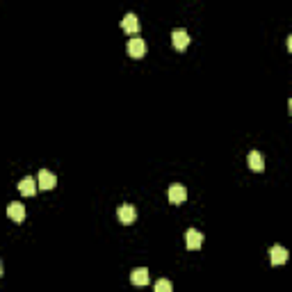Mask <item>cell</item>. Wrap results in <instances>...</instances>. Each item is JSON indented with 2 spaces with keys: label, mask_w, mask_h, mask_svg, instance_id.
<instances>
[{
  "label": "cell",
  "mask_w": 292,
  "mask_h": 292,
  "mask_svg": "<svg viewBox=\"0 0 292 292\" xmlns=\"http://www.w3.org/2000/svg\"><path fill=\"white\" fill-rule=\"evenodd\" d=\"M128 55L133 60H142L146 55V41L142 37H133L128 41Z\"/></svg>",
  "instance_id": "cell-1"
},
{
  "label": "cell",
  "mask_w": 292,
  "mask_h": 292,
  "mask_svg": "<svg viewBox=\"0 0 292 292\" xmlns=\"http://www.w3.org/2000/svg\"><path fill=\"white\" fill-rule=\"evenodd\" d=\"M185 201H187V190L183 185H178V183H173L169 187V203L171 206H183Z\"/></svg>",
  "instance_id": "cell-2"
},
{
  "label": "cell",
  "mask_w": 292,
  "mask_h": 292,
  "mask_svg": "<svg viewBox=\"0 0 292 292\" xmlns=\"http://www.w3.org/2000/svg\"><path fill=\"white\" fill-rule=\"evenodd\" d=\"M57 185V178H55L53 171H48V169H41L37 176V187L39 190H53Z\"/></svg>",
  "instance_id": "cell-3"
},
{
  "label": "cell",
  "mask_w": 292,
  "mask_h": 292,
  "mask_svg": "<svg viewBox=\"0 0 292 292\" xmlns=\"http://www.w3.org/2000/svg\"><path fill=\"white\" fill-rule=\"evenodd\" d=\"M185 245H187V249H190V251L201 249V245H203V233H199L197 228H190V230L185 233Z\"/></svg>",
  "instance_id": "cell-4"
},
{
  "label": "cell",
  "mask_w": 292,
  "mask_h": 292,
  "mask_svg": "<svg viewBox=\"0 0 292 292\" xmlns=\"http://www.w3.org/2000/svg\"><path fill=\"white\" fill-rule=\"evenodd\" d=\"M171 43H173V48L176 50H185L187 46H190V34L185 32V30H173L171 32Z\"/></svg>",
  "instance_id": "cell-5"
},
{
  "label": "cell",
  "mask_w": 292,
  "mask_h": 292,
  "mask_svg": "<svg viewBox=\"0 0 292 292\" xmlns=\"http://www.w3.org/2000/svg\"><path fill=\"white\" fill-rule=\"evenodd\" d=\"M116 217H119L121 224L130 226V224H135V219H137V210H135L133 206H121L119 210H116Z\"/></svg>",
  "instance_id": "cell-6"
},
{
  "label": "cell",
  "mask_w": 292,
  "mask_h": 292,
  "mask_svg": "<svg viewBox=\"0 0 292 292\" xmlns=\"http://www.w3.org/2000/svg\"><path fill=\"white\" fill-rule=\"evenodd\" d=\"M121 30L128 34H137L139 32V21L135 14H126L124 19H121Z\"/></svg>",
  "instance_id": "cell-7"
},
{
  "label": "cell",
  "mask_w": 292,
  "mask_h": 292,
  "mask_svg": "<svg viewBox=\"0 0 292 292\" xmlns=\"http://www.w3.org/2000/svg\"><path fill=\"white\" fill-rule=\"evenodd\" d=\"M269 260H272V265H285L287 263V249L285 247H272L269 249Z\"/></svg>",
  "instance_id": "cell-8"
},
{
  "label": "cell",
  "mask_w": 292,
  "mask_h": 292,
  "mask_svg": "<svg viewBox=\"0 0 292 292\" xmlns=\"http://www.w3.org/2000/svg\"><path fill=\"white\" fill-rule=\"evenodd\" d=\"M7 215H10V219H12V221L21 224V221L25 219V208L21 206L19 201H14V203H10V206H7Z\"/></svg>",
  "instance_id": "cell-9"
},
{
  "label": "cell",
  "mask_w": 292,
  "mask_h": 292,
  "mask_svg": "<svg viewBox=\"0 0 292 292\" xmlns=\"http://www.w3.org/2000/svg\"><path fill=\"white\" fill-rule=\"evenodd\" d=\"M19 192L23 197H32L34 192H37V181H34L32 176H25L23 181L19 183Z\"/></svg>",
  "instance_id": "cell-10"
},
{
  "label": "cell",
  "mask_w": 292,
  "mask_h": 292,
  "mask_svg": "<svg viewBox=\"0 0 292 292\" xmlns=\"http://www.w3.org/2000/svg\"><path fill=\"white\" fill-rule=\"evenodd\" d=\"M130 281H133V285H146V283H149V269L146 267L135 269V272L130 274Z\"/></svg>",
  "instance_id": "cell-11"
},
{
  "label": "cell",
  "mask_w": 292,
  "mask_h": 292,
  "mask_svg": "<svg viewBox=\"0 0 292 292\" xmlns=\"http://www.w3.org/2000/svg\"><path fill=\"white\" fill-rule=\"evenodd\" d=\"M249 169H251V171H263V169H265L263 153H258V151H251V153H249Z\"/></svg>",
  "instance_id": "cell-12"
},
{
  "label": "cell",
  "mask_w": 292,
  "mask_h": 292,
  "mask_svg": "<svg viewBox=\"0 0 292 292\" xmlns=\"http://www.w3.org/2000/svg\"><path fill=\"white\" fill-rule=\"evenodd\" d=\"M173 285L169 281H164V278H160L158 283H155V292H171Z\"/></svg>",
  "instance_id": "cell-13"
},
{
  "label": "cell",
  "mask_w": 292,
  "mask_h": 292,
  "mask_svg": "<svg viewBox=\"0 0 292 292\" xmlns=\"http://www.w3.org/2000/svg\"><path fill=\"white\" fill-rule=\"evenodd\" d=\"M0 278H3V263H0Z\"/></svg>",
  "instance_id": "cell-14"
}]
</instances>
